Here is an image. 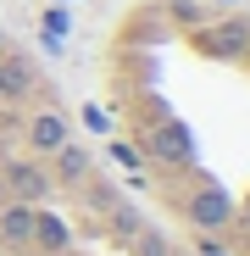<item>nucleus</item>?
Masks as SVG:
<instances>
[{
	"mask_svg": "<svg viewBox=\"0 0 250 256\" xmlns=\"http://www.w3.org/2000/svg\"><path fill=\"white\" fill-rule=\"evenodd\" d=\"M33 240L45 245V250H61V245H67L61 223H56V218H45V212H33Z\"/></svg>",
	"mask_w": 250,
	"mask_h": 256,
	"instance_id": "obj_1",
	"label": "nucleus"
},
{
	"mask_svg": "<svg viewBox=\"0 0 250 256\" xmlns=\"http://www.w3.org/2000/svg\"><path fill=\"white\" fill-rule=\"evenodd\" d=\"M0 228H6V240H33V212L28 206H11L6 218H0Z\"/></svg>",
	"mask_w": 250,
	"mask_h": 256,
	"instance_id": "obj_2",
	"label": "nucleus"
},
{
	"mask_svg": "<svg viewBox=\"0 0 250 256\" xmlns=\"http://www.w3.org/2000/svg\"><path fill=\"white\" fill-rule=\"evenodd\" d=\"M212 256H223V250H212Z\"/></svg>",
	"mask_w": 250,
	"mask_h": 256,
	"instance_id": "obj_3",
	"label": "nucleus"
}]
</instances>
